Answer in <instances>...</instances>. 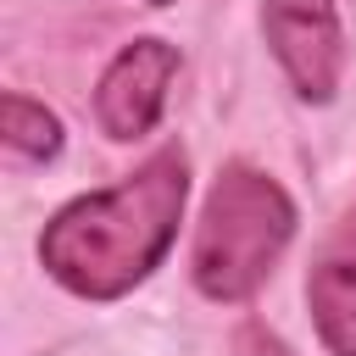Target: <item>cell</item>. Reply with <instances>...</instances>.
Segmentation results:
<instances>
[{
  "label": "cell",
  "instance_id": "6da1fadb",
  "mask_svg": "<svg viewBox=\"0 0 356 356\" xmlns=\"http://www.w3.org/2000/svg\"><path fill=\"white\" fill-rule=\"evenodd\" d=\"M184 200L189 161L178 145H167L122 184L61 206L39 239V261L61 289L83 300H117L161 267V256L178 239Z\"/></svg>",
  "mask_w": 356,
  "mask_h": 356
},
{
  "label": "cell",
  "instance_id": "7a4b0ae2",
  "mask_svg": "<svg viewBox=\"0 0 356 356\" xmlns=\"http://www.w3.org/2000/svg\"><path fill=\"white\" fill-rule=\"evenodd\" d=\"M295 234V200L261 167H222L195 228V289L206 300H250Z\"/></svg>",
  "mask_w": 356,
  "mask_h": 356
},
{
  "label": "cell",
  "instance_id": "3957f363",
  "mask_svg": "<svg viewBox=\"0 0 356 356\" xmlns=\"http://www.w3.org/2000/svg\"><path fill=\"white\" fill-rule=\"evenodd\" d=\"M261 39L300 100H334L345 78V33L334 0H267L261 6Z\"/></svg>",
  "mask_w": 356,
  "mask_h": 356
},
{
  "label": "cell",
  "instance_id": "277c9868",
  "mask_svg": "<svg viewBox=\"0 0 356 356\" xmlns=\"http://www.w3.org/2000/svg\"><path fill=\"white\" fill-rule=\"evenodd\" d=\"M178 78V50L167 39H134L111 56V67L100 72L95 89V117L111 139H139L156 128L167 89Z\"/></svg>",
  "mask_w": 356,
  "mask_h": 356
},
{
  "label": "cell",
  "instance_id": "5b68a950",
  "mask_svg": "<svg viewBox=\"0 0 356 356\" xmlns=\"http://www.w3.org/2000/svg\"><path fill=\"white\" fill-rule=\"evenodd\" d=\"M306 300H312V323L323 345L334 356H356V206L323 239L306 278Z\"/></svg>",
  "mask_w": 356,
  "mask_h": 356
},
{
  "label": "cell",
  "instance_id": "8992f818",
  "mask_svg": "<svg viewBox=\"0 0 356 356\" xmlns=\"http://www.w3.org/2000/svg\"><path fill=\"white\" fill-rule=\"evenodd\" d=\"M0 134H6V145H11L17 156H28V161H50V156L61 150V117L44 111V106L28 100V95H6V100H0Z\"/></svg>",
  "mask_w": 356,
  "mask_h": 356
},
{
  "label": "cell",
  "instance_id": "52a82bcc",
  "mask_svg": "<svg viewBox=\"0 0 356 356\" xmlns=\"http://www.w3.org/2000/svg\"><path fill=\"white\" fill-rule=\"evenodd\" d=\"M234 350H239V356H289V350H284L261 323H245V328L234 334Z\"/></svg>",
  "mask_w": 356,
  "mask_h": 356
},
{
  "label": "cell",
  "instance_id": "ba28073f",
  "mask_svg": "<svg viewBox=\"0 0 356 356\" xmlns=\"http://www.w3.org/2000/svg\"><path fill=\"white\" fill-rule=\"evenodd\" d=\"M156 6H167V0H156Z\"/></svg>",
  "mask_w": 356,
  "mask_h": 356
}]
</instances>
